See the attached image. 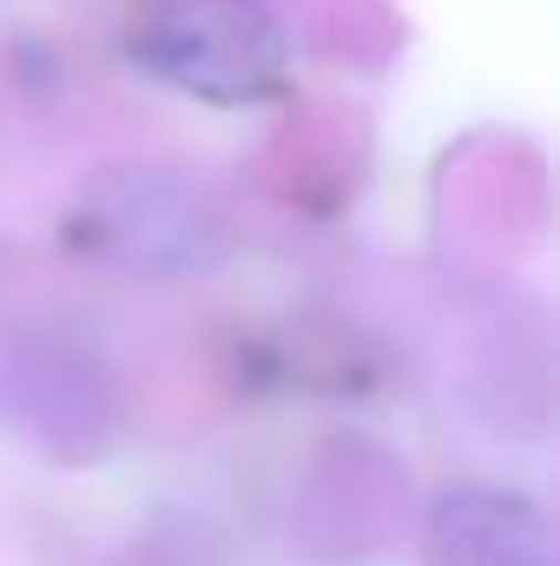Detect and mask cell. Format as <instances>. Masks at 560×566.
<instances>
[{
    "label": "cell",
    "mask_w": 560,
    "mask_h": 566,
    "mask_svg": "<svg viewBox=\"0 0 560 566\" xmlns=\"http://www.w3.org/2000/svg\"><path fill=\"white\" fill-rule=\"evenodd\" d=\"M139 60L205 106H265L290 73L283 27L258 0H158L139 27Z\"/></svg>",
    "instance_id": "cell-1"
},
{
    "label": "cell",
    "mask_w": 560,
    "mask_h": 566,
    "mask_svg": "<svg viewBox=\"0 0 560 566\" xmlns=\"http://www.w3.org/2000/svg\"><path fill=\"white\" fill-rule=\"evenodd\" d=\"M73 231L100 264L145 271V277L198 271L225 251L218 211L185 178H165V171H120V178L93 185L80 198Z\"/></svg>",
    "instance_id": "cell-2"
},
{
    "label": "cell",
    "mask_w": 560,
    "mask_h": 566,
    "mask_svg": "<svg viewBox=\"0 0 560 566\" xmlns=\"http://www.w3.org/2000/svg\"><path fill=\"white\" fill-rule=\"evenodd\" d=\"M428 566H554L548 514L501 488H455L428 514Z\"/></svg>",
    "instance_id": "cell-3"
}]
</instances>
